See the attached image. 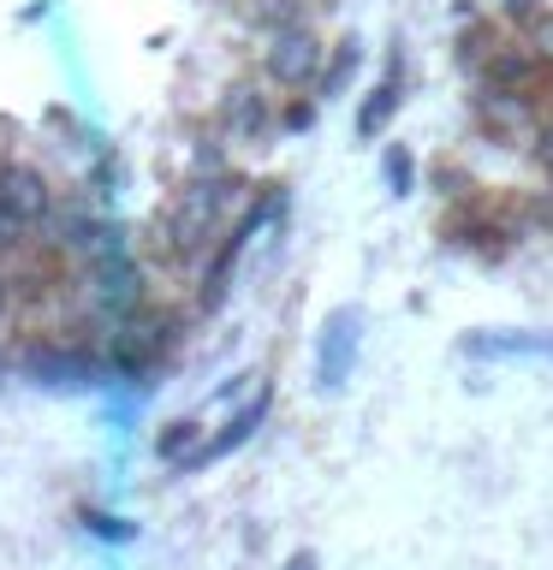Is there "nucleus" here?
Returning a JSON list of instances; mask_svg holds the SVG:
<instances>
[{
    "mask_svg": "<svg viewBox=\"0 0 553 570\" xmlns=\"http://www.w3.org/2000/svg\"><path fill=\"white\" fill-rule=\"evenodd\" d=\"M464 356H553V333H470Z\"/></svg>",
    "mask_w": 553,
    "mask_h": 570,
    "instance_id": "nucleus-7",
    "label": "nucleus"
},
{
    "mask_svg": "<svg viewBox=\"0 0 553 570\" xmlns=\"http://www.w3.org/2000/svg\"><path fill=\"white\" fill-rule=\"evenodd\" d=\"M387 185H392V196L410 190V155L405 149H387Z\"/></svg>",
    "mask_w": 553,
    "mask_h": 570,
    "instance_id": "nucleus-14",
    "label": "nucleus"
},
{
    "mask_svg": "<svg viewBox=\"0 0 553 570\" xmlns=\"http://www.w3.org/2000/svg\"><path fill=\"white\" fill-rule=\"evenodd\" d=\"M392 107H399V66L387 71L381 83H375V96L363 101V114H357V137H375L381 125L392 119Z\"/></svg>",
    "mask_w": 553,
    "mask_h": 570,
    "instance_id": "nucleus-9",
    "label": "nucleus"
},
{
    "mask_svg": "<svg viewBox=\"0 0 553 570\" xmlns=\"http://www.w3.org/2000/svg\"><path fill=\"white\" fill-rule=\"evenodd\" d=\"M357 345H363V309H333L321 321V345H316V381L321 392L346 386L351 381V363H357Z\"/></svg>",
    "mask_w": 553,
    "mask_h": 570,
    "instance_id": "nucleus-1",
    "label": "nucleus"
},
{
    "mask_svg": "<svg viewBox=\"0 0 553 570\" xmlns=\"http://www.w3.org/2000/svg\"><path fill=\"white\" fill-rule=\"evenodd\" d=\"M196 434H203V428H196L191 416H185V422H167V428L155 434V458H161V463H185V458L196 452Z\"/></svg>",
    "mask_w": 553,
    "mask_h": 570,
    "instance_id": "nucleus-11",
    "label": "nucleus"
},
{
    "mask_svg": "<svg viewBox=\"0 0 553 570\" xmlns=\"http://www.w3.org/2000/svg\"><path fill=\"white\" fill-rule=\"evenodd\" d=\"M18 232H25V226H12V220H7V214H0V249H7V244L18 238Z\"/></svg>",
    "mask_w": 553,
    "mask_h": 570,
    "instance_id": "nucleus-16",
    "label": "nucleus"
},
{
    "mask_svg": "<svg viewBox=\"0 0 553 570\" xmlns=\"http://www.w3.org/2000/svg\"><path fill=\"white\" fill-rule=\"evenodd\" d=\"M316 66H321V48H316L310 30H285V36H274V48H268V71H274L280 83H310Z\"/></svg>",
    "mask_w": 553,
    "mask_h": 570,
    "instance_id": "nucleus-5",
    "label": "nucleus"
},
{
    "mask_svg": "<svg viewBox=\"0 0 553 570\" xmlns=\"http://www.w3.org/2000/svg\"><path fill=\"white\" fill-rule=\"evenodd\" d=\"M36 374H48L54 386H89V363H84V356H42Z\"/></svg>",
    "mask_w": 553,
    "mask_h": 570,
    "instance_id": "nucleus-12",
    "label": "nucleus"
},
{
    "mask_svg": "<svg viewBox=\"0 0 553 570\" xmlns=\"http://www.w3.org/2000/svg\"><path fill=\"white\" fill-rule=\"evenodd\" d=\"M351 71H357V42H346V48H339V60H333V71H328V78H321V96H333V89H339V83L351 78Z\"/></svg>",
    "mask_w": 553,
    "mask_h": 570,
    "instance_id": "nucleus-13",
    "label": "nucleus"
},
{
    "mask_svg": "<svg viewBox=\"0 0 553 570\" xmlns=\"http://www.w3.org/2000/svg\"><path fill=\"white\" fill-rule=\"evenodd\" d=\"M535 36H542V48H547V60H553V18H542V24H535Z\"/></svg>",
    "mask_w": 553,
    "mask_h": 570,
    "instance_id": "nucleus-15",
    "label": "nucleus"
},
{
    "mask_svg": "<svg viewBox=\"0 0 553 570\" xmlns=\"http://www.w3.org/2000/svg\"><path fill=\"white\" fill-rule=\"evenodd\" d=\"M48 208H54V190H48V178L36 173V167H0V214H7L12 226H36V220H48Z\"/></svg>",
    "mask_w": 553,
    "mask_h": 570,
    "instance_id": "nucleus-3",
    "label": "nucleus"
},
{
    "mask_svg": "<svg viewBox=\"0 0 553 570\" xmlns=\"http://www.w3.org/2000/svg\"><path fill=\"white\" fill-rule=\"evenodd\" d=\"M137 297H143V285H137V267L125 262V249L114 244V249H107V256L96 262V303H101V309L114 315V321H125V315L137 309Z\"/></svg>",
    "mask_w": 553,
    "mask_h": 570,
    "instance_id": "nucleus-4",
    "label": "nucleus"
},
{
    "mask_svg": "<svg viewBox=\"0 0 553 570\" xmlns=\"http://www.w3.org/2000/svg\"><path fill=\"white\" fill-rule=\"evenodd\" d=\"M285 570H316V559H310V552H298V559L285 564Z\"/></svg>",
    "mask_w": 553,
    "mask_h": 570,
    "instance_id": "nucleus-17",
    "label": "nucleus"
},
{
    "mask_svg": "<svg viewBox=\"0 0 553 570\" xmlns=\"http://www.w3.org/2000/svg\"><path fill=\"white\" fill-rule=\"evenodd\" d=\"M262 125H268V114H262L256 89H232V96H226V131L232 137H256Z\"/></svg>",
    "mask_w": 553,
    "mask_h": 570,
    "instance_id": "nucleus-10",
    "label": "nucleus"
},
{
    "mask_svg": "<svg viewBox=\"0 0 553 570\" xmlns=\"http://www.w3.org/2000/svg\"><path fill=\"white\" fill-rule=\"evenodd\" d=\"M214 220H221V185H208V178H203V185H191V190L173 203L167 238H173L178 256L203 249V244H208V232H214Z\"/></svg>",
    "mask_w": 553,
    "mask_h": 570,
    "instance_id": "nucleus-2",
    "label": "nucleus"
},
{
    "mask_svg": "<svg viewBox=\"0 0 553 570\" xmlns=\"http://www.w3.org/2000/svg\"><path fill=\"white\" fill-rule=\"evenodd\" d=\"M262 416H268V392H256V399H250V404H244L239 416H232V422L221 428V434L208 440V445H196V452L185 458V470H191V463H208V458H226L232 445H244V440H250V434H256V428H262Z\"/></svg>",
    "mask_w": 553,
    "mask_h": 570,
    "instance_id": "nucleus-6",
    "label": "nucleus"
},
{
    "mask_svg": "<svg viewBox=\"0 0 553 570\" xmlns=\"http://www.w3.org/2000/svg\"><path fill=\"white\" fill-rule=\"evenodd\" d=\"M161 345H167V327H125V333H114V363L119 368H143Z\"/></svg>",
    "mask_w": 553,
    "mask_h": 570,
    "instance_id": "nucleus-8",
    "label": "nucleus"
}]
</instances>
